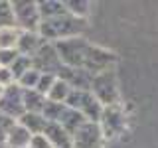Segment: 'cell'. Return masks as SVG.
<instances>
[{"label":"cell","mask_w":158,"mask_h":148,"mask_svg":"<svg viewBox=\"0 0 158 148\" xmlns=\"http://www.w3.org/2000/svg\"><path fill=\"white\" fill-rule=\"evenodd\" d=\"M87 26V20H79L75 16H71L69 12L61 14L57 18L52 20H42L38 26V36L44 42H59L65 38H75L81 36V32Z\"/></svg>","instance_id":"6da1fadb"},{"label":"cell","mask_w":158,"mask_h":148,"mask_svg":"<svg viewBox=\"0 0 158 148\" xmlns=\"http://www.w3.org/2000/svg\"><path fill=\"white\" fill-rule=\"evenodd\" d=\"M91 95L101 103V107H111L121 103V91H118V81L115 69L111 71H103L99 75L91 77V85H89Z\"/></svg>","instance_id":"7a4b0ae2"},{"label":"cell","mask_w":158,"mask_h":148,"mask_svg":"<svg viewBox=\"0 0 158 148\" xmlns=\"http://www.w3.org/2000/svg\"><path fill=\"white\" fill-rule=\"evenodd\" d=\"M87 46H89V42L83 36L65 38V39H59V42H53V47L57 51V57L61 61V65L73 67V69H83V59H85Z\"/></svg>","instance_id":"3957f363"},{"label":"cell","mask_w":158,"mask_h":148,"mask_svg":"<svg viewBox=\"0 0 158 148\" xmlns=\"http://www.w3.org/2000/svg\"><path fill=\"white\" fill-rule=\"evenodd\" d=\"M127 109L123 107V103H117V105L111 107H103L101 118H99V126H101V132L107 140H113V138H118L123 132L127 130Z\"/></svg>","instance_id":"277c9868"},{"label":"cell","mask_w":158,"mask_h":148,"mask_svg":"<svg viewBox=\"0 0 158 148\" xmlns=\"http://www.w3.org/2000/svg\"><path fill=\"white\" fill-rule=\"evenodd\" d=\"M118 63V56L111 49L97 46V43H89L87 51H85V59H83V69L91 75H99L103 71H111L115 69Z\"/></svg>","instance_id":"5b68a950"},{"label":"cell","mask_w":158,"mask_h":148,"mask_svg":"<svg viewBox=\"0 0 158 148\" xmlns=\"http://www.w3.org/2000/svg\"><path fill=\"white\" fill-rule=\"evenodd\" d=\"M65 105L73 111H77L79 115H83L85 121H91V122H99L103 113L101 103L91 95V91H83V89H71Z\"/></svg>","instance_id":"8992f818"},{"label":"cell","mask_w":158,"mask_h":148,"mask_svg":"<svg viewBox=\"0 0 158 148\" xmlns=\"http://www.w3.org/2000/svg\"><path fill=\"white\" fill-rule=\"evenodd\" d=\"M12 12H14L16 28L20 32H38V26L42 22L38 2H32V0H14Z\"/></svg>","instance_id":"52a82bcc"},{"label":"cell","mask_w":158,"mask_h":148,"mask_svg":"<svg viewBox=\"0 0 158 148\" xmlns=\"http://www.w3.org/2000/svg\"><path fill=\"white\" fill-rule=\"evenodd\" d=\"M73 148H105V136L101 132L99 122L85 121L71 134Z\"/></svg>","instance_id":"ba28073f"},{"label":"cell","mask_w":158,"mask_h":148,"mask_svg":"<svg viewBox=\"0 0 158 148\" xmlns=\"http://www.w3.org/2000/svg\"><path fill=\"white\" fill-rule=\"evenodd\" d=\"M32 67L40 73H53V75H57L61 61H59L57 51L52 42H44L38 47V51L32 56Z\"/></svg>","instance_id":"9c48e42d"},{"label":"cell","mask_w":158,"mask_h":148,"mask_svg":"<svg viewBox=\"0 0 158 148\" xmlns=\"http://www.w3.org/2000/svg\"><path fill=\"white\" fill-rule=\"evenodd\" d=\"M0 113L14 118V121H18L26 113L24 111V103H22V89L16 83L4 89L2 97H0Z\"/></svg>","instance_id":"30bf717a"},{"label":"cell","mask_w":158,"mask_h":148,"mask_svg":"<svg viewBox=\"0 0 158 148\" xmlns=\"http://www.w3.org/2000/svg\"><path fill=\"white\" fill-rule=\"evenodd\" d=\"M91 73H87L85 69H73V67H65L61 65L57 71V79L65 81L71 89H83V91H89V85H91Z\"/></svg>","instance_id":"8fae6325"},{"label":"cell","mask_w":158,"mask_h":148,"mask_svg":"<svg viewBox=\"0 0 158 148\" xmlns=\"http://www.w3.org/2000/svg\"><path fill=\"white\" fill-rule=\"evenodd\" d=\"M42 134L48 138V142L53 148H73L71 134H69L61 125H57V122H48Z\"/></svg>","instance_id":"7c38bea8"},{"label":"cell","mask_w":158,"mask_h":148,"mask_svg":"<svg viewBox=\"0 0 158 148\" xmlns=\"http://www.w3.org/2000/svg\"><path fill=\"white\" fill-rule=\"evenodd\" d=\"M42 43H44V39L38 36V32H20L18 42H16V51L20 56L32 57Z\"/></svg>","instance_id":"4fadbf2b"},{"label":"cell","mask_w":158,"mask_h":148,"mask_svg":"<svg viewBox=\"0 0 158 148\" xmlns=\"http://www.w3.org/2000/svg\"><path fill=\"white\" fill-rule=\"evenodd\" d=\"M16 122H18L20 126L26 128L32 136L34 134H42L44 128H46V125H48V121L42 117V113H24Z\"/></svg>","instance_id":"5bb4252c"},{"label":"cell","mask_w":158,"mask_h":148,"mask_svg":"<svg viewBox=\"0 0 158 148\" xmlns=\"http://www.w3.org/2000/svg\"><path fill=\"white\" fill-rule=\"evenodd\" d=\"M30 140H32V134H30L24 126H20L18 122H16V125L10 128V132H8L6 142H4V144H6L8 148H28Z\"/></svg>","instance_id":"9a60e30c"},{"label":"cell","mask_w":158,"mask_h":148,"mask_svg":"<svg viewBox=\"0 0 158 148\" xmlns=\"http://www.w3.org/2000/svg\"><path fill=\"white\" fill-rule=\"evenodd\" d=\"M22 103L26 113H42L46 105V97L38 93L36 89H22Z\"/></svg>","instance_id":"2e32d148"},{"label":"cell","mask_w":158,"mask_h":148,"mask_svg":"<svg viewBox=\"0 0 158 148\" xmlns=\"http://www.w3.org/2000/svg\"><path fill=\"white\" fill-rule=\"evenodd\" d=\"M85 122V117L83 115H79L77 111H73V109H69L65 105V109H63V113H61V117H59V121H57V125H61L65 130L69 132V134H73V132L77 130L79 126Z\"/></svg>","instance_id":"e0dca14e"},{"label":"cell","mask_w":158,"mask_h":148,"mask_svg":"<svg viewBox=\"0 0 158 148\" xmlns=\"http://www.w3.org/2000/svg\"><path fill=\"white\" fill-rule=\"evenodd\" d=\"M38 10H40V18L42 20H52L67 12L65 4L59 2V0H42V2H38Z\"/></svg>","instance_id":"ac0fdd59"},{"label":"cell","mask_w":158,"mask_h":148,"mask_svg":"<svg viewBox=\"0 0 158 148\" xmlns=\"http://www.w3.org/2000/svg\"><path fill=\"white\" fill-rule=\"evenodd\" d=\"M69 93H71V87H69L65 81H61V79L56 77V81H53L52 89L48 91L46 99H48V101H53V103H61V105H65Z\"/></svg>","instance_id":"d6986e66"},{"label":"cell","mask_w":158,"mask_h":148,"mask_svg":"<svg viewBox=\"0 0 158 148\" xmlns=\"http://www.w3.org/2000/svg\"><path fill=\"white\" fill-rule=\"evenodd\" d=\"M63 4H65L67 12L71 14V16L79 18V20H87L89 12H91V6H93L89 0H67V2H63Z\"/></svg>","instance_id":"ffe728a7"},{"label":"cell","mask_w":158,"mask_h":148,"mask_svg":"<svg viewBox=\"0 0 158 148\" xmlns=\"http://www.w3.org/2000/svg\"><path fill=\"white\" fill-rule=\"evenodd\" d=\"M6 28H16L14 12H12V2L0 0V30H6Z\"/></svg>","instance_id":"44dd1931"},{"label":"cell","mask_w":158,"mask_h":148,"mask_svg":"<svg viewBox=\"0 0 158 148\" xmlns=\"http://www.w3.org/2000/svg\"><path fill=\"white\" fill-rule=\"evenodd\" d=\"M63 109H65V105H61V103H53V101H48L46 99V105H44L42 109V117L46 118L48 122H57L59 117H61Z\"/></svg>","instance_id":"7402d4cb"},{"label":"cell","mask_w":158,"mask_h":148,"mask_svg":"<svg viewBox=\"0 0 158 148\" xmlns=\"http://www.w3.org/2000/svg\"><path fill=\"white\" fill-rule=\"evenodd\" d=\"M8 69L12 71V75H14V81H18V79L24 75V73L32 69V57L18 56L16 59H14V63H12V65H10Z\"/></svg>","instance_id":"603a6c76"},{"label":"cell","mask_w":158,"mask_h":148,"mask_svg":"<svg viewBox=\"0 0 158 148\" xmlns=\"http://www.w3.org/2000/svg\"><path fill=\"white\" fill-rule=\"evenodd\" d=\"M18 28H6L0 30V49H16V42H18Z\"/></svg>","instance_id":"cb8c5ba5"},{"label":"cell","mask_w":158,"mask_h":148,"mask_svg":"<svg viewBox=\"0 0 158 148\" xmlns=\"http://www.w3.org/2000/svg\"><path fill=\"white\" fill-rule=\"evenodd\" d=\"M40 75H42V73H40V71H36V69L32 67L30 71H26L22 77L18 79V81H16V85H18L20 89H36Z\"/></svg>","instance_id":"d4e9b609"},{"label":"cell","mask_w":158,"mask_h":148,"mask_svg":"<svg viewBox=\"0 0 158 148\" xmlns=\"http://www.w3.org/2000/svg\"><path fill=\"white\" fill-rule=\"evenodd\" d=\"M56 77H57V75H53V73H42V75H40V79H38L36 91L42 93V95L46 97L48 91H49V89H52V85H53V81H56Z\"/></svg>","instance_id":"484cf974"},{"label":"cell","mask_w":158,"mask_h":148,"mask_svg":"<svg viewBox=\"0 0 158 148\" xmlns=\"http://www.w3.org/2000/svg\"><path fill=\"white\" fill-rule=\"evenodd\" d=\"M14 125H16V121H14V118H10V117H6V115H2V113H0V144H4V142H6V136H8L10 128H12Z\"/></svg>","instance_id":"4316f807"},{"label":"cell","mask_w":158,"mask_h":148,"mask_svg":"<svg viewBox=\"0 0 158 148\" xmlns=\"http://www.w3.org/2000/svg\"><path fill=\"white\" fill-rule=\"evenodd\" d=\"M18 56L16 49H0V67H10Z\"/></svg>","instance_id":"83f0119b"},{"label":"cell","mask_w":158,"mask_h":148,"mask_svg":"<svg viewBox=\"0 0 158 148\" xmlns=\"http://www.w3.org/2000/svg\"><path fill=\"white\" fill-rule=\"evenodd\" d=\"M28 148H53V146L48 142V138L44 134H34L32 140H30V144H28Z\"/></svg>","instance_id":"f1b7e54d"},{"label":"cell","mask_w":158,"mask_h":148,"mask_svg":"<svg viewBox=\"0 0 158 148\" xmlns=\"http://www.w3.org/2000/svg\"><path fill=\"white\" fill-rule=\"evenodd\" d=\"M14 75H12V71H10L8 67H0V85H2L4 89L10 87V85H14Z\"/></svg>","instance_id":"f546056e"},{"label":"cell","mask_w":158,"mask_h":148,"mask_svg":"<svg viewBox=\"0 0 158 148\" xmlns=\"http://www.w3.org/2000/svg\"><path fill=\"white\" fill-rule=\"evenodd\" d=\"M2 93H4V87H2V85H0V97H2Z\"/></svg>","instance_id":"4dcf8cb0"}]
</instances>
